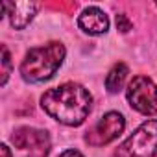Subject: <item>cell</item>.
<instances>
[{
	"label": "cell",
	"instance_id": "1",
	"mask_svg": "<svg viewBox=\"0 0 157 157\" xmlns=\"http://www.w3.org/2000/svg\"><path fill=\"white\" fill-rule=\"evenodd\" d=\"M41 107L65 126H80L91 113L93 96L80 83H63L41 96Z\"/></svg>",
	"mask_w": 157,
	"mask_h": 157
},
{
	"label": "cell",
	"instance_id": "2",
	"mask_svg": "<svg viewBox=\"0 0 157 157\" xmlns=\"http://www.w3.org/2000/svg\"><path fill=\"white\" fill-rule=\"evenodd\" d=\"M65 59V46L57 41L32 48L21 65V74L30 83H41L56 74Z\"/></svg>",
	"mask_w": 157,
	"mask_h": 157
},
{
	"label": "cell",
	"instance_id": "3",
	"mask_svg": "<svg viewBox=\"0 0 157 157\" xmlns=\"http://www.w3.org/2000/svg\"><path fill=\"white\" fill-rule=\"evenodd\" d=\"M157 155V120L139 126L111 157H155Z\"/></svg>",
	"mask_w": 157,
	"mask_h": 157
},
{
	"label": "cell",
	"instance_id": "4",
	"mask_svg": "<svg viewBox=\"0 0 157 157\" xmlns=\"http://www.w3.org/2000/svg\"><path fill=\"white\" fill-rule=\"evenodd\" d=\"M129 105L142 115H157V85L146 76H135L126 91Z\"/></svg>",
	"mask_w": 157,
	"mask_h": 157
},
{
	"label": "cell",
	"instance_id": "5",
	"mask_svg": "<svg viewBox=\"0 0 157 157\" xmlns=\"http://www.w3.org/2000/svg\"><path fill=\"white\" fill-rule=\"evenodd\" d=\"M124 128H126L124 117L117 111H109L93 126V129L87 131L85 140L91 146H104V144H109L111 140H115L124 131Z\"/></svg>",
	"mask_w": 157,
	"mask_h": 157
},
{
	"label": "cell",
	"instance_id": "6",
	"mask_svg": "<svg viewBox=\"0 0 157 157\" xmlns=\"http://www.w3.org/2000/svg\"><path fill=\"white\" fill-rule=\"evenodd\" d=\"M11 140L17 148L30 150L32 151L30 157H46L50 151V139H48V133L43 129L22 126L15 129V133L11 135Z\"/></svg>",
	"mask_w": 157,
	"mask_h": 157
},
{
	"label": "cell",
	"instance_id": "7",
	"mask_svg": "<svg viewBox=\"0 0 157 157\" xmlns=\"http://www.w3.org/2000/svg\"><path fill=\"white\" fill-rule=\"evenodd\" d=\"M2 10L10 17L11 26L15 30H22L32 22L33 15L39 10V4H35V2H4Z\"/></svg>",
	"mask_w": 157,
	"mask_h": 157
},
{
	"label": "cell",
	"instance_id": "8",
	"mask_svg": "<svg viewBox=\"0 0 157 157\" xmlns=\"http://www.w3.org/2000/svg\"><path fill=\"white\" fill-rule=\"evenodd\" d=\"M78 24H80V28L89 35H100V33L107 32L109 19L100 8L93 6V8H87V10L82 11L80 19H78Z\"/></svg>",
	"mask_w": 157,
	"mask_h": 157
},
{
	"label": "cell",
	"instance_id": "9",
	"mask_svg": "<svg viewBox=\"0 0 157 157\" xmlns=\"http://www.w3.org/2000/svg\"><path fill=\"white\" fill-rule=\"evenodd\" d=\"M128 74H129L128 65H126V63H117V65L109 70V74H107V78H105V87H107V91L113 93V94L118 93V91L124 87V83H126Z\"/></svg>",
	"mask_w": 157,
	"mask_h": 157
},
{
	"label": "cell",
	"instance_id": "10",
	"mask_svg": "<svg viewBox=\"0 0 157 157\" xmlns=\"http://www.w3.org/2000/svg\"><path fill=\"white\" fill-rule=\"evenodd\" d=\"M10 74H11V57H10L8 48L2 46V80H0V83H2V85H6Z\"/></svg>",
	"mask_w": 157,
	"mask_h": 157
},
{
	"label": "cell",
	"instance_id": "11",
	"mask_svg": "<svg viewBox=\"0 0 157 157\" xmlns=\"http://www.w3.org/2000/svg\"><path fill=\"white\" fill-rule=\"evenodd\" d=\"M117 28L122 32V33H128L129 30H131V22L128 21V17L126 15H117Z\"/></svg>",
	"mask_w": 157,
	"mask_h": 157
},
{
	"label": "cell",
	"instance_id": "12",
	"mask_svg": "<svg viewBox=\"0 0 157 157\" xmlns=\"http://www.w3.org/2000/svg\"><path fill=\"white\" fill-rule=\"evenodd\" d=\"M59 157H83L80 151H76V150H67V151H63Z\"/></svg>",
	"mask_w": 157,
	"mask_h": 157
},
{
	"label": "cell",
	"instance_id": "13",
	"mask_svg": "<svg viewBox=\"0 0 157 157\" xmlns=\"http://www.w3.org/2000/svg\"><path fill=\"white\" fill-rule=\"evenodd\" d=\"M2 157H11V151L6 144H2Z\"/></svg>",
	"mask_w": 157,
	"mask_h": 157
}]
</instances>
